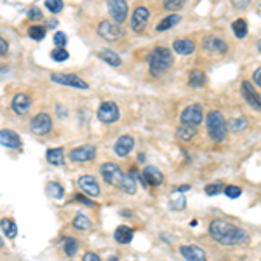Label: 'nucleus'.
I'll list each match as a JSON object with an SVG mask.
<instances>
[{
	"instance_id": "nucleus-1",
	"label": "nucleus",
	"mask_w": 261,
	"mask_h": 261,
	"mask_svg": "<svg viewBox=\"0 0 261 261\" xmlns=\"http://www.w3.org/2000/svg\"><path fill=\"white\" fill-rule=\"evenodd\" d=\"M209 233L218 244L221 245H239L245 244L249 240L247 232L235 226L233 223L225 221V219H214L209 223Z\"/></svg>"
},
{
	"instance_id": "nucleus-2",
	"label": "nucleus",
	"mask_w": 261,
	"mask_h": 261,
	"mask_svg": "<svg viewBox=\"0 0 261 261\" xmlns=\"http://www.w3.org/2000/svg\"><path fill=\"white\" fill-rule=\"evenodd\" d=\"M172 61H174L172 52L169 51V49H165V47L153 49V51L150 52V56H148L150 73H152L153 77H160L162 73H165V71L171 68Z\"/></svg>"
},
{
	"instance_id": "nucleus-3",
	"label": "nucleus",
	"mask_w": 261,
	"mask_h": 261,
	"mask_svg": "<svg viewBox=\"0 0 261 261\" xmlns=\"http://www.w3.org/2000/svg\"><path fill=\"white\" fill-rule=\"evenodd\" d=\"M206 124H207V132H209V136L216 143L223 141V139L226 138L228 124H226V120H225V117H223L221 112H218V110H213V112L207 113Z\"/></svg>"
},
{
	"instance_id": "nucleus-4",
	"label": "nucleus",
	"mask_w": 261,
	"mask_h": 261,
	"mask_svg": "<svg viewBox=\"0 0 261 261\" xmlns=\"http://www.w3.org/2000/svg\"><path fill=\"white\" fill-rule=\"evenodd\" d=\"M101 176H103V180L107 181L108 185L117 188H124V183H126L127 180V176L122 172V169H120L119 165L112 164V162L101 165Z\"/></svg>"
},
{
	"instance_id": "nucleus-5",
	"label": "nucleus",
	"mask_w": 261,
	"mask_h": 261,
	"mask_svg": "<svg viewBox=\"0 0 261 261\" xmlns=\"http://www.w3.org/2000/svg\"><path fill=\"white\" fill-rule=\"evenodd\" d=\"M96 115L101 124H115L120 119V110L113 101H105V103L100 105Z\"/></svg>"
},
{
	"instance_id": "nucleus-6",
	"label": "nucleus",
	"mask_w": 261,
	"mask_h": 261,
	"mask_svg": "<svg viewBox=\"0 0 261 261\" xmlns=\"http://www.w3.org/2000/svg\"><path fill=\"white\" fill-rule=\"evenodd\" d=\"M98 35H100L101 39L113 42V40L124 37V30H122V26H120V23H117V21L115 23L113 21H101L100 26H98Z\"/></svg>"
},
{
	"instance_id": "nucleus-7",
	"label": "nucleus",
	"mask_w": 261,
	"mask_h": 261,
	"mask_svg": "<svg viewBox=\"0 0 261 261\" xmlns=\"http://www.w3.org/2000/svg\"><path fill=\"white\" fill-rule=\"evenodd\" d=\"M30 131L37 136H45L52 131V119L49 117V113H39L30 120Z\"/></svg>"
},
{
	"instance_id": "nucleus-8",
	"label": "nucleus",
	"mask_w": 261,
	"mask_h": 261,
	"mask_svg": "<svg viewBox=\"0 0 261 261\" xmlns=\"http://www.w3.org/2000/svg\"><path fill=\"white\" fill-rule=\"evenodd\" d=\"M51 80L61 85L75 87V89H89V84H87L84 78H80L78 75L73 73H51Z\"/></svg>"
},
{
	"instance_id": "nucleus-9",
	"label": "nucleus",
	"mask_w": 261,
	"mask_h": 261,
	"mask_svg": "<svg viewBox=\"0 0 261 261\" xmlns=\"http://www.w3.org/2000/svg\"><path fill=\"white\" fill-rule=\"evenodd\" d=\"M204 120V110L200 105H190L181 112V122L190 124V126H199Z\"/></svg>"
},
{
	"instance_id": "nucleus-10",
	"label": "nucleus",
	"mask_w": 261,
	"mask_h": 261,
	"mask_svg": "<svg viewBox=\"0 0 261 261\" xmlns=\"http://www.w3.org/2000/svg\"><path fill=\"white\" fill-rule=\"evenodd\" d=\"M148 20H150V11L143 6L136 7L134 13H132L131 28L134 30L136 33H141L143 30L146 28V25H148Z\"/></svg>"
},
{
	"instance_id": "nucleus-11",
	"label": "nucleus",
	"mask_w": 261,
	"mask_h": 261,
	"mask_svg": "<svg viewBox=\"0 0 261 261\" xmlns=\"http://www.w3.org/2000/svg\"><path fill=\"white\" fill-rule=\"evenodd\" d=\"M240 91H242V96H244V100L247 101L249 107H251L252 110H258V112H261V96L256 93V89L252 87L251 82H247V80L242 82Z\"/></svg>"
},
{
	"instance_id": "nucleus-12",
	"label": "nucleus",
	"mask_w": 261,
	"mask_h": 261,
	"mask_svg": "<svg viewBox=\"0 0 261 261\" xmlns=\"http://www.w3.org/2000/svg\"><path fill=\"white\" fill-rule=\"evenodd\" d=\"M108 13L113 18V21L122 23L127 18V2L126 0H108L107 2Z\"/></svg>"
},
{
	"instance_id": "nucleus-13",
	"label": "nucleus",
	"mask_w": 261,
	"mask_h": 261,
	"mask_svg": "<svg viewBox=\"0 0 261 261\" xmlns=\"http://www.w3.org/2000/svg\"><path fill=\"white\" fill-rule=\"evenodd\" d=\"M96 157V148L93 145H84V146H78V148H73L70 152V160L71 162H91L94 160Z\"/></svg>"
},
{
	"instance_id": "nucleus-14",
	"label": "nucleus",
	"mask_w": 261,
	"mask_h": 261,
	"mask_svg": "<svg viewBox=\"0 0 261 261\" xmlns=\"http://www.w3.org/2000/svg\"><path fill=\"white\" fill-rule=\"evenodd\" d=\"M78 187H80V190L89 197H98L101 194L96 178L91 176V174H84V176L78 178Z\"/></svg>"
},
{
	"instance_id": "nucleus-15",
	"label": "nucleus",
	"mask_w": 261,
	"mask_h": 261,
	"mask_svg": "<svg viewBox=\"0 0 261 261\" xmlns=\"http://www.w3.org/2000/svg\"><path fill=\"white\" fill-rule=\"evenodd\" d=\"M11 108H13V112L18 113V115H25V113H28V110L32 108V98L26 93L16 94V96L13 98V101H11Z\"/></svg>"
},
{
	"instance_id": "nucleus-16",
	"label": "nucleus",
	"mask_w": 261,
	"mask_h": 261,
	"mask_svg": "<svg viewBox=\"0 0 261 261\" xmlns=\"http://www.w3.org/2000/svg\"><path fill=\"white\" fill-rule=\"evenodd\" d=\"M132 148H134V138L129 134L120 136L115 141V145H113V152L119 155V157H127L132 152Z\"/></svg>"
},
{
	"instance_id": "nucleus-17",
	"label": "nucleus",
	"mask_w": 261,
	"mask_h": 261,
	"mask_svg": "<svg viewBox=\"0 0 261 261\" xmlns=\"http://www.w3.org/2000/svg\"><path fill=\"white\" fill-rule=\"evenodd\" d=\"M0 143H2L4 148H11V150L21 148V138L11 129H2V132H0Z\"/></svg>"
},
{
	"instance_id": "nucleus-18",
	"label": "nucleus",
	"mask_w": 261,
	"mask_h": 261,
	"mask_svg": "<svg viewBox=\"0 0 261 261\" xmlns=\"http://www.w3.org/2000/svg\"><path fill=\"white\" fill-rule=\"evenodd\" d=\"M180 252L185 259H190V261H204L206 259V252H204L200 247H197V245H181Z\"/></svg>"
},
{
	"instance_id": "nucleus-19",
	"label": "nucleus",
	"mask_w": 261,
	"mask_h": 261,
	"mask_svg": "<svg viewBox=\"0 0 261 261\" xmlns=\"http://www.w3.org/2000/svg\"><path fill=\"white\" fill-rule=\"evenodd\" d=\"M172 49H174V52H178V54H181V56L194 54V52H195V42L192 39L174 40V42H172Z\"/></svg>"
},
{
	"instance_id": "nucleus-20",
	"label": "nucleus",
	"mask_w": 261,
	"mask_h": 261,
	"mask_svg": "<svg viewBox=\"0 0 261 261\" xmlns=\"http://www.w3.org/2000/svg\"><path fill=\"white\" fill-rule=\"evenodd\" d=\"M204 47L211 52H218V54H225L228 51V45H226L225 40H221L219 37H207L204 40Z\"/></svg>"
},
{
	"instance_id": "nucleus-21",
	"label": "nucleus",
	"mask_w": 261,
	"mask_h": 261,
	"mask_svg": "<svg viewBox=\"0 0 261 261\" xmlns=\"http://www.w3.org/2000/svg\"><path fill=\"white\" fill-rule=\"evenodd\" d=\"M143 174H145L148 187H158V185L164 183V174L158 171L157 167H153V165H148V167L143 171Z\"/></svg>"
},
{
	"instance_id": "nucleus-22",
	"label": "nucleus",
	"mask_w": 261,
	"mask_h": 261,
	"mask_svg": "<svg viewBox=\"0 0 261 261\" xmlns=\"http://www.w3.org/2000/svg\"><path fill=\"white\" fill-rule=\"evenodd\" d=\"M45 158H47V162L52 165H63L65 164V150H63L61 146L51 148L47 153H45Z\"/></svg>"
},
{
	"instance_id": "nucleus-23",
	"label": "nucleus",
	"mask_w": 261,
	"mask_h": 261,
	"mask_svg": "<svg viewBox=\"0 0 261 261\" xmlns=\"http://www.w3.org/2000/svg\"><path fill=\"white\" fill-rule=\"evenodd\" d=\"M132 235H134V232H132V228L126 225H120L119 228L115 230V233H113V237H115V240L119 242V244H129L132 240Z\"/></svg>"
},
{
	"instance_id": "nucleus-24",
	"label": "nucleus",
	"mask_w": 261,
	"mask_h": 261,
	"mask_svg": "<svg viewBox=\"0 0 261 261\" xmlns=\"http://www.w3.org/2000/svg\"><path fill=\"white\" fill-rule=\"evenodd\" d=\"M100 58L103 59L107 65L113 66V68H117V66L122 65V59H120V56L117 54V52L110 51V49H103V51L100 52Z\"/></svg>"
},
{
	"instance_id": "nucleus-25",
	"label": "nucleus",
	"mask_w": 261,
	"mask_h": 261,
	"mask_svg": "<svg viewBox=\"0 0 261 261\" xmlns=\"http://www.w3.org/2000/svg\"><path fill=\"white\" fill-rule=\"evenodd\" d=\"M195 134H197L195 126H190V124H181V126L176 129V136L180 139H183V141H190V139H194Z\"/></svg>"
},
{
	"instance_id": "nucleus-26",
	"label": "nucleus",
	"mask_w": 261,
	"mask_h": 261,
	"mask_svg": "<svg viewBox=\"0 0 261 261\" xmlns=\"http://www.w3.org/2000/svg\"><path fill=\"white\" fill-rule=\"evenodd\" d=\"M0 228H2V233L7 237V239H14V237L18 235V226L13 219L4 218L2 221H0Z\"/></svg>"
},
{
	"instance_id": "nucleus-27",
	"label": "nucleus",
	"mask_w": 261,
	"mask_h": 261,
	"mask_svg": "<svg viewBox=\"0 0 261 261\" xmlns=\"http://www.w3.org/2000/svg\"><path fill=\"white\" fill-rule=\"evenodd\" d=\"M180 21H181L180 14H171V16L164 18V20L158 23V25H157V32H165V30H169V28H172V26H176Z\"/></svg>"
},
{
	"instance_id": "nucleus-28",
	"label": "nucleus",
	"mask_w": 261,
	"mask_h": 261,
	"mask_svg": "<svg viewBox=\"0 0 261 261\" xmlns=\"http://www.w3.org/2000/svg\"><path fill=\"white\" fill-rule=\"evenodd\" d=\"M73 226L77 230H80V232H87V230L93 228V223H91V219L85 216V214L78 213L77 216L73 219Z\"/></svg>"
},
{
	"instance_id": "nucleus-29",
	"label": "nucleus",
	"mask_w": 261,
	"mask_h": 261,
	"mask_svg": "<svg viewBox=\"0 0 261 261\" xmlns=\"http://www.w3.org/2000/svg\"><path fill=\"white\" fill-rule=\"evenodd\" d=\"M232 30H233V33H235L237 39H244V37L247 35V23H245V20L239 18V20L233 21Z\"/></svg>"
},
{
	"instance_id": "nucleus-30",
	"label": "nucleus",
	"mask_w": 261,
	"mask_h": 261,
	"mask_svg": "<svg viewBox=\"0 0 261 261\" xmlns=\"http://www.w3.org/2000/svg\"><path fill=\"white\" fill-rule=\"evenodd\" d=\"M63 249H65L66 256H75L78 251V242L77 239H73V237H66L65 240H63Z\"/></svg>"
},
{
	"instance_id": "nucleus-31",
	"label": "nucleus",
	"mask_w": 261,
	"mask_h": 261,
	"mask_svg": "<svg viewBox=\"0 0 261 261\" xmlns=\"http://www.w3.org/2000/svg\"><path fill=\"white\" fill-rule=\"evenodd\" d=\"M47 194L51 195L52 199L59 200V199H63V195H65V188H63L59 183H56V181H52V183L47 185Z\"/></svg>"
},
{
	"instance_id": "nucleus-32",
	"label": "nucleus",
	"mask_w": 261,
	"mask_h": 261,
	"mask_svg": "<svg viewBox=\"0 0 261 261\" xmlns=\"http://www.w3.org/2000/svg\"><path fill=\"white\" fill-rule=\"evenodd\" d=\"M192 87H202L204 82H206V75H204L202 70H194L190 73V78H188Z\"/></svg>"
},
{
	"instance_id": "nucleus-33",
	"label": "nucleus",
	"mask_w": 261,
	"mask_h": 261,
	"mask_svg": "<svg viewBox=\"0 0 261 261\" xmlns=\"http://www.w3.org/2000/svg\"><path fill=\"white\" fill-rule=\"evenodd\" d=\"M247 127V119L245 117H239V119H233L230 120V131L233 132H240Z\"/></svg>"
},
{
	"instance_id": "nucleus-34",
	"label": "nucleus",
	"mask_w": 261,
	"mask_h": 261,
	"mask_svg": "<svg viewBox=\"0 0 261 261\" xmlns=\"http://www.w3.org/2000/svg\"><path fill=\"white\" fill-rule=\"evenodd\" d=\"M28 37L33 40H42L45 37V28L44 26H30L28 28Z\"/></svg>"
},
{
	"instance_id": "nucleus-35",
	"label": "nucleus",
	"mask_w": 261,
	"mask_h": 261,
	"mask_svg": "<svg viewBox=\"0 0 261 261\" xmlns=\"http://www.w3.org/2000/svg\"><path fill=\"white\" fill-rule=\"evenodd\" d=\"M68 56H70V54H68V51H65V49H63V47H56L54 51L51 52V58L54 59L56 63H63V61H66Z\"/></svg>"
},
{
	"instance_id": "nucleus-36",
	"label": "nucleus",
	"mask_w": 261,
	"mask_h": 261,
	"mask_svg": "<svg viewBox=\"0 0 261 261\" xmlns=\"http://www.w3.org/2000/svg\"><path fill=\"white\" fill-rule=\"evenodd\" d=\"M45 7H47L52 14H58L63 11V0H45Z\"/></svg>"
},
{
	"instance_id": "nucleus-37",
	"label": "nucleus",
	"mask_w": 261,
	"mask_h": 261,
	"mask_svg": "<svg viewBox=\"0 0 261 261\" xmlns=\"http://www.w3.org/2000/svg\"><path fill=\"white\" fill-rule=\"evenodd\" d=\"M221 192H225V187H223L221 181L213 183V185H207L206 187V194L207 195H218V194H221Z\"/></svg>"
},
{
	"instance_id": "nucleus-38",
	"label": "nucleus",
	"mask_w": 261,
	"mask_h": 261,
	"mask_svg": "<svg viewBox=\"0 0 261 261\" xmlns=\"http://www.w3.org/2000/svg\"><path fill=\"white\" fill-rule=\"evenodd\" d=\"M225 195L230 197V199H239L242 195L240 187H235V185H230V187H225Z\"/></svg>"
},
{
	"instance_id": "nucleus-39",
	"label": "nucleus",
	"mask_w": 261,
	"mask_h": 261,
	"mask_svg": "<svg viewBox=\"0 0 261 261\" xmlns=\"http://www.w3.org/2000/svg\"><path fill=\"white\" fill-rule=\"evenodd\" d=\"M42 18H44L42 11H40L37 6H33V7H30L28 9V20L30 21H40Z\"/></svg>"
},
{
	"instance_id": "nucleus-40",
	"label": "nucleus",
	"mask_w": 261,
	"mask_h": 261,
	"mask_svg": "<svg viewBox=\"0 0 261 261\" xmlns=\"http://www.w3.org/2000/svg\"><path fill=\"white\" fill-rule=\"evenodd\" d=\"M185 4V0H164V9L165 11H176L181 9Z\"/></svg>"
},
{
	"instance_id": "nucleus-41",
	"label": "nucleus",
	"mask_w": 261,
	"mask_h": 261,
	"mask_svg": "<svg viewBox=\"0 0 261 261\" xmlns=\"http://www.w3.org/2000/svg\"><path fill=\"white\" fill-rule=\"evenodd\" d=\"M66 42H68V39H66V35L63 32H58L54 35V44L58 45V47H65Z\"/></svg>"
},
{
	"instance_id": "nucleus-42",
	"label": "nucleus",
	"mask_w": 261,
	"mask_h": 261,
	"mask_svg": "<svg viewBox=\"0 0 261 261\" xmlns=\"http://www.w3.org/2000/svg\"><path fill=\"white\" fill-rule=\"evenodd\" d=\"M75 202H80V204H84V206H87V207H94L96 206V204L93 202V200L89 199V197H84V195H75Z\"/></svg>"
},
{
	"instance_id": "nucleus-43",
	"label": "nucleus",
	"mask_w": 261,
	"mask_h": 261,
	"mask_svg": "<svg viewBox=\"0 0 261 261\" xmlns=\"http://www.w3.org/2000/svg\"><path fill=\"white\" fill-rule=\"evenodd\" d=\"M185 197H180V199H176V200H172V207L174 209H183L185 207Z\"/></svg>"
},
{
	"instance_id": "nucleus-44",
	"label": "nucleus",
	"mask_w": 261,
	"mask_h": 261,
	"mask_svg": "<svg viewBox=\"0 0 261 261\" xmlns=\"http://www.w3.org/2000/svg\"><path fill=\"white\" fill-rule=\"evenodd\" d=\"M252 80H254V84L261 87V66L258 70H254V73H252Z\"/></svg>"
},
{
	"instance_id": "nucleus-45",
	"label": "nucleus",
	"mask_w": 261,
	"mask_h": 261,
	"mask_svg": "<svg viewBox=\"0 0 261 261\" xmlns=\"http://www.w3.org/2000/svg\"><path fill=\"white\" fill-rule=\"evenodd\" d=\"M101 258L96 254V252H85L84 254V261H100Z\"/></svg>"
},
{
	"instance_id": "nucleus-46",
	"label": "nucleus",
	"mask_w": 261,
	"mask_h": 261,
	"mask_svg": "<svg viewBox=\"0 0 261 261\" xmlns=\"http://www.w3.org/2000/svg\"><path fill=\"white\" fill-rule=\"evenodd\" d=\"M7 51H9V45H7L6 39H0V54H7Z\"/></svg>"
},
{
	"instance_id": "nucleus-47",
	"label": "nucleus",
	"mask_w": 261,
	"mask_h": 261,
	"mask_svg": "<svg viewBox=\"0 0 261 261\" xmlns=\"http://www.w3.org/2000/svg\"><path fill=\"white\" fill-rule=\"evenodd\" d=\"M187 190H190V185H188V187H187V185H183V187L178 188V192H187Z\"/></svg>"
},
{
	"instance_id": "nucleus-48",
	"label": "nucleus",
	"mask_w": 261,
	"mask_h": 261,
	"mask_svg": "<svg viewBox=\"0 0 261 261\" xmlns=\"http://www.w3.org/2000/svg\"><path fill=\"white\" fill-rule=\"evenodd\" d=\"M49 26H51V28H56V26H58V21H56V20L49 21Z\"/></svg>"
},
{
	"instance_id": "nucleus-49",
	"label": "nucleus",
	"mask_w": 261,
	"mask_h": 261,
	"mask_svg": "<svg viewBox=\"0 0 261 261\" xmlns=\"http://www.w3.org/2000/svg\"><path fill=\"white\" fill-rule=\"evenodd\" d=\"M138 160H139V162H143V160H145V155H143V153H139V155H138Z\"/></svg>"
},
{
	"instance_id": "nucleus-50",
	"label": "nucleus",
	"mask_w": 261,
	"mask_h": 261,
	"mask_svg": "<svg viewBox=\"0 0 261 261\" xmlns=\"http://www.w3.org/2000/svg\"><path fill=\"white\" fill-rule=\"evenodd\" d=\"M258 51H259V52H261V39H259V40H258Z\"/></svg>"
}]
</instances>
